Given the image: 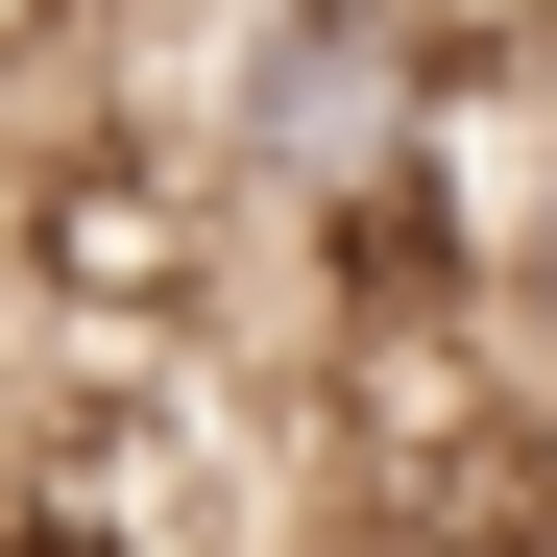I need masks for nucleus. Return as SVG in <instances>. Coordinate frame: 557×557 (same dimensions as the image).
<instances>
[{
	"label": "nucleus",
	"instance_id": "nucleus-1",
	"mask_svg": "<svg viewBox=\"0 0 557 557\" xmlns=\"http://www.w3.org/2000/svg\"><path fill=\"white\" fill-rule=\"evenodd\" d=\"M460 170H485V339H509V388L557 412V98L509 122L485 73H460Z\"/></svg>",
	"mask_w": 557,
	"mask_h": 557
}]
</instances>
